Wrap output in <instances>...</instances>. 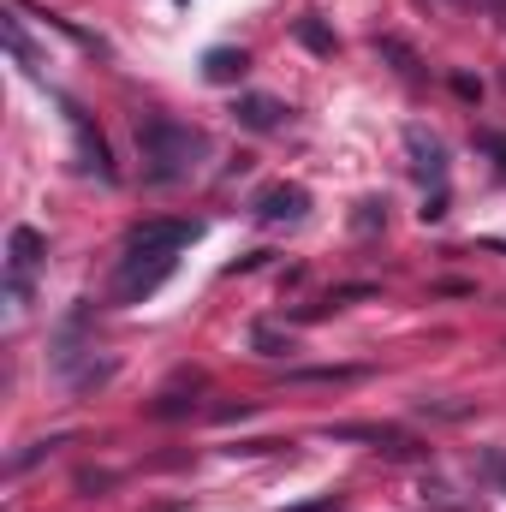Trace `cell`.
Listing matches in <instances>:
<instances>
[{
  "label": "cell",
  "mask_w": 506,
  "mask_h": 512,
  "mask_svg": "<svg viewBox=\"0 0 506 512\" xmlns=\"http://www.w3.org/2000/svg\"><path fill=\"white\" fill-rule=\"evenodd\" d=\"M137 149H143V179H149V185H173V179H185V173L197 167L203 137L191 126H179V120L149 114V120L137 126Z\"/></svg>",
  "instance_id": "1"
},
{
  "label": "cell",
  "mask_w": 506,
  "mask_h": 512,
  "mask_svg": "<svg viewBox=\"0 0 506 512\" xmlns=\"http://www.w3.org/2000/svg\"><path fill=\"white\" fill-rule=\"evenodd\" d=\"M179 268V256H161V251H126L120 274H114V304H143L167 274Z\"/></svg>",
  "instance_id": "2"
},
{
  "label": "cell",
  "mask_w": 506,
  "mask_h": 512,
  "mask_svg": "<svg viewBox=\"0 0 506 512\" xmlns=\"http://www.w3.org/2000/svg\"><path fill=\"white\" fill-rule=\"evenodd\" d=\"M405 155H411V173L423 179V185H447V149H441V137L429 126H405Z\"/></svg>",
  "instance_id": "3"
},
{
  "label": "cell",
  "mask_w": 506,
  "mask_h": 512,
  "mask_svg": "<svg viewBox=\"0 0 506 512\" xmlns=\"http://www.w3.org/2000/svg\"><path fill=\"white\" fill-rule=\"evenodd\" d=\"M203 227L197 221H143V227H131L126 251H161V256H179L191 239H197Z\"/></svg>",
  "instance_id": "4"
},
{
  "label": "cell",
  "mask_w": 506,
  "mask_h": 512,
  "mask_svg": "<svg viewBox=\"0 0 506 512\" xmlns=\"http://www.w3.org/2000/svg\"><path fill=\"white\" fill-rule=\"evenodd\" d=\"M304 215H310V191L304 185H268L256 197V221H268V227H292Z\"/></svg>",
  "instance_id": "5"
},
{
  "label": "cell",
  "mask_w": 506,
  "mask_h": 512,
  "mask_svg": "<svg viewBox=\"0 0 506 512\" xmlns=\"http://www.w3.org/2000/svg\"><path fill=\"white\" fill-rule=\"evenodd\" d=\"M42 256H48V245H42L36 227H12V239H6V268H12V280H30V274L42 268Z\"/></svg>",
  "instance_id": "6"
},
{
  "label": "cell",
  "mask_w": 506,
  "mask_h": 512,
  "mask_svg": "<svg viewBox=\"0 0 506 512\" xmlns=\"http://www.w3.org/2000/svg\"><path fill=\"white\" fill-rule=\"evenodd\" d=\"M239 120L251 131H280L286 126V108H280L274 96H245V102H239Z\"/></svg>",
  "instance_id": "7"
},
{
  "label": "cell",
  "mask_w": 506,
  "mask_h": 512,
  "mask_svg": "<svg viewBox=\"0 0 506 512\" xmlns=\"http://www.w3.org/2000/svg\"><path fill=\"white\" fill-rule=\"evenodd\" d=\"M203 78H209V84H239V78H245V54H239V48H209Z\"/></svg>",
  "instance_id": "8"
},
{
  "label": "cell",
  "mask_w": 506,
  "mask_h": 512,
  "mask_svg": "<svg viewBox=\"0 0 506 512\" xmlns=\"http://www.w3.org/2000/svg\"><path fill=\"white\" fill-rule=\"evenodd\" d=\"M251 346L262 352V358H280V352H292V340H286L280 328H268V322H256V328H251Z\"/></svg>",
  "instance_id": "9"
},
{
  "label": "cell",
  "mask_w": 506,
  "mask_h": 512,
  "mask_svg": "<svg viewBox=\"0 0 506 512\" xmlns=\"http://www.w3.org/2000/svg\"><path fill=\"white\" fill-rule=\"evenodd\" d=\"M381 221H387V203H381V197H364V203H358V215H352V227H358V233H376Z\"/></svg>",
  "instance_id": "10"
},
{
  "label": "cell",
  "mask_w": 506,
  "mask_h": 512,
  "mask_svg": "<svg viewBox=\"0 0 506 512\" xmlns=\"http://www.w3.org/2000/svg\"><path fill=\"white\" fill-rule=\"evenodd\" d=\"M298 42H304V48H316V54H334V36H328L316 18H298Z\"/></svg>",
  "instance_id": "11"
},
{
  "label": "cell",
  "mask_w": 506,
  "mask_h": 512,
  "mask_svg": "<svg viewBox=\"0 0 506 512\" xmlns=\"http://www.w3.org/2000/svg\"><path fill=\"white\" fill-rule=\"evenodd\" d=\"M352 376H358V370H304L298 382H352Z\"/></svg>",
  "instance_id": "12"
},
{
  "label": "cell",
  "mask_w": 506,
  "mask_h": 512,
  "mask_svg": "<svg viewBox=\"0 0 506 512\" xmlns=\"http://www.w3.org/2000/svg\"><path fill=\"white\" fill-rule=\"evenodd\" d=\"M334 507V495H316V501H298V507H286V512H328Z\"/></svg>",
  "instance_id": "13"
},
{
  "label": "cell",
  "mask_w": 506,
  "mask_h": 512,
  "mask_svg": "<svg viewBox=\"0 0 506 512\" xmlns=\"http://www.w3.org/2000/svg\"><path fill=\"white\" fill-rule=\"evenodd\" d=\"M477 143H483V149H489V155L506 167V137H477Z\"/></svg>",
  "instance_id": "14"
},
{
  "label": "cell",
  "mask_w": 506,
  "mask_h": 512,
  "mask_svg": "<svg viewBox=\"0 0 506 512\" xmlns=\"http://www.w3.org/2000/svg\"><path fill=\"white\" fill-rule=\"evenodd\" d=\"M483 6H489V18H495V24L506 30V0H483Z\"/></svg>",
  "instance_id": "15"
}]
</instances>
